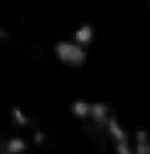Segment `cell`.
Returning <instances> with one entry per match:
<instances>
[{"label": "cell", "instance_id": "obj_1", "mask_svg": "<svg viewBox=\"0 0 150 154\" xmlns=\"http://www.w3.org/2000/svg\"><path fill=\"white\" fill-rule=\"evenodd\" d=\"M56 53L60 61L71 66H80L86 61V52L78 44L60 42L56 44Z\"/></svg>", "mask_w": 150, "mask_h": 154}, {"label": "cell", "instance_id": "obj_2", "mask_svg": "<svg viewBox=\"0 0 150 154\" xmlns=\"http://www.w3.org/2000/svg\"><path fill=\"white\" fill-rule=\"evenodd\" d=\"M89 116L93 118V120L96 123L98 127H104V126H106L107 120L110 118L108 108L106 105H104L102 103H93V105H90Z\"/></svg>", "mask_w": 150, "mask_h": 154}, {"label": "cell", "instance_id": "obj_3", "mask_svg": "<svg viewBox=\"0 0 150 154\" xmlns=\"http://www.w3.org/2000/svg\"><path fill=\"white\" fill-rule=\"evenodd\" d=\"M106 127L108 129V132L111 134L113 138L116 141V143L119 142H124L129 141L128 134L125 133V131L123 129V127L120 125V123L114 118V117H110L107 120Z\"/></svg>", "mask_w": 150, "mask_h": 154}, {"label": "cell", "instance_id": "obj_4", "mask_svg": "<svg viewBox=\"0 0 150 154\" xmlns=\"http://www.w3.org/2000/svg\"><path fill=\"white\" fill-rule=\"evenodd\" d=\"M136 154H150L148 133L145 129H138L136 133Z\"/></svg>", "mask_w": 150, "mask_h": 154}, {"label": "cell", "instance_id": "obj_5", "mask_svg": "<svg viewBox=\"0 0 150 154\" xmlns=\"http://www.w3.org/2000/svg\"><path fill=\"white\" fill-rule=\"evenodd\" d=\"M94 36V30L89 25H84L80 28H78L75 33V39L77 41L78 45L85 46L91 42Z\"/></svg>", "mask_w": 150, "mask_h": 154}, {"label": "cell", "instance_id": "obj_6", "mask_svg": "<svg viewBox=\"0 0 150 154\" xmlns=\"http://www.w3.org/2000/svg\"><path fill=\"white\" fill-rule=\"evenodd\" d=\"M26 149V143L19 137L10 138L5 145V150L8 154H21Z\"/></svg>", "mask_w": 150, "mask_h": 154}, {"label": "cell", "instance_id": "obj_7", "mask_svg": "<svg viewBox=\"0 0 150 154\" xmlns=\"http://www.w3.org/2000/svg\"><path fill=\"white\" fill-rule=\"evenodd\" d=\"M90 105L84 100H77L72 103V111L73 114L79 118H85L89 116Z\"/></svg>", "mask_w": 150, "mask_h": 154}, {"label": "cell", "instance_id": "obj_8", "mask_svg": "<svg viewBox=\"0 0 150 154\" xmlns=\"http://www.w3.org/2000/svg\"><path fill=\"white\" fill-rule=\"evenodd\" d=\"M11 115H13V118L16 122V124L19 125V126H26L30 123V118L26 116V114L21 110V108L14 107L11 109Z\"/></svg>", "mask_w": 150, "mask_h": 154}, {"label": "cell", "instance_id": "obj_9", "mask_svg": "<svg viewBox=\"0 0 150 154\" xmlns=\"http://www.w3.org/2000/svg\"><path fill=\"white\" fill-rule=\"evenodd\" d=\"M116 153L117 154H132V150H131V146L129 144V141L116 143Z\"/></svg>", "mask_w": 150, "mask_h": 154}, {"label": "cell", "instance_id": "obj_10", "mask_svg": "<svg viewBox=\"0 0 150 154\" xmlns=\"http://www.w3.org/2000/svg\"><path fill=\"white\" fill-rule=\"evenodd\" d=\"M45 140V136H44V134L42 132H36L34 135V141L35 143H37V144H42L43 142Z\"/></svg>", "mask_w": 150, "mask_h": 154}, {"label": "cell", "instance_id": "obj_11", "mask_svg": "<svg viewBox=\"0 0 150 154\" xmlns=\"http://www.w3.org/2000/svg\"><path fill=\"white\" fill-rule=\"evenodd\" d=\"M1 36H2V32H1V29H0V38H1Z\"/></svg>", "mask_w": 150, "mask_h": 154}]
</instances>
